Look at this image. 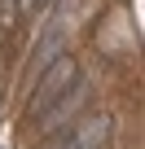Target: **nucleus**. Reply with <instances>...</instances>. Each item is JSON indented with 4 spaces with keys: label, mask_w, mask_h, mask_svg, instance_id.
<instances>
[{
    "label": "nucleus",
    "mask_w": 145,
    "mask_h": 149,
    "mask_svg": "<svg viewBox=\"0 0 145 149\" xmlns=\"http://www.w3.org/2000/svg\"><path fill=\"white\" fill-rule=\"evenodd\" d=\"M88 97H92L88 79H75V84H70V88H66V92H62V97H57L44 114H40V127H35V132H40L44 140H48V136H57L70 118H79V110L88 105Z\"/></svg>",
    "instance_id": "obj_2"
},
{
    "label": "nucleus",
    "mask_w": 145,
    "mask_h": 149,
    "mask_svg": "<svg viewBox=\"0 0 145 149\" xmlns=\"http://www.w3.org/2000/svg\"><path fill=\"white\" fill-rule=\"evenodd\" d=\"M75 79H79L75 57H66V53H62V57H57L44 74H40V79L31 84V92H27V118H40V114H44V110H48V105H53L66 88H70V84H75Z\"/></svg>",
    "instance_id": "obj_1"
},
{
    "label": "nucleus",
    "mask_w": 145,
    "mask_h": 149,
    "mask_svg": "<svg viewBox=\"0 0 145 149\" xmlns=\"http://www.w3.org/2000/svg\"><path fill=\"white\" fill-rule=\"evenodd\" d=\"M110 140V118H84L79 127H70V136H62L53 149H106Z\"/></svg>",
    "instance_id": "obj_3"
},
{
    "label": "nucleus",
    "mask_w": 145,
    "mask_h": 149,
    "mask_svg": "<svg viewBox=\"0 0 145 149\" xmlns=\"http://www.w3.org/2000/svg\"><path fill=\"white\" fill-rule=\"evenodd\" d=\"M13 18H18V0H0V31L13 26Z\"/></svg>",
    "instance_id": "obj_4"
}]
</instances>
